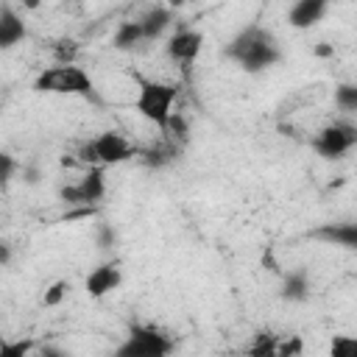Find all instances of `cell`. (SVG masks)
Instances as JSON below:
<instances>
[{
  "instance_id": "13",
  "label": "cell",
  "mask_w": 357,
  "mask_h": 357,
  "mask_svg": "<svg viewBox=\"0 0 357 357\" xmlns=\"http://www.w3.org/2000/svg\"><path fill=\"white\" fill-rule=\"evenodd\" d=\"M25 36H28L25 20H22L11 6H0V50L17 47Z\"/></svg>"
},
{
  "instance_id": "15",
  "label": "cell",
  "mask_w": 357,
  "mask_h": 357,
  "mask_svg": "<svg viewBox=\"0 0 357 357\" xmlns=\"http://www.w3.org/2000/svg\"><path fill=\"white\" fill-rule=\"evenodd\" d=\"M178 153H181V148H178V145H173V142L162 139L159 145L139 148V156H137V159H139L145 167H151V170H162V167L173 165V162L178 159Z\"/></svg>"
},
{
  "instance_id": "23",
  "label": "cell",
  "mask_w": 357,
  "mask_h": 357,
  "mask_svg": "<svg viewBox=\"0 0 357 357\" xmlns=\"http://www.w3.org/2000/svg\"><path fill=\"white\" fill-rule=\"evenodd\" d=\"M67 290H70V282H53L47 290H45V296H42V304L45 307H56V304H61V298L67 296Z\"/></svg>"
},
{
  "instance_id": "16",
  "label": "cell",
  "mask_w": 357,
  "mask_h": 357,
  "mask_svg": "<svg viewBox=\"0 0 357 357\" xmlns=\"http://www.w3.org/2000/svg\"><path fill=\"white\" fill-rule=\"evenodd\" d=\"M142 45H145V36H142V28L137 20H126L114 28V36H112L114 50H137Z\"/></svg>"
},
{
  "instance_id": "21",
  "label": "cell",
  "mask_w": 357,
  "mask_h": 357,
  "mask_svg": "<svg viewBox=\"0 0 357 357\" xmlns=\"http://www.w3.org/2000/svg\"><path fill=\"white\" fill-rule=\"evenodd\" d=\"M17 167H20V162H17L11 153L0 151V190H6V187L11 184V178H14Z\"/></svg>"
},
{
  "instance_id": "26",
  "label": "cell",
  "mask_w": 357,
  "mask_h": 357,
  "mask_svg": "<svg viewBox=\"0 0 357 357\" xmlns=\"http://www.w3.org/2000/svg\"><path fill=\"white\" fill-rule=\"evenodd\" d=\"M36 357H70V354L64 349H59V346H42Z\"/></svg>"
},
{
  "instance_id": "5",
  "label": "cell",
  "mask_w": 357,
  "mask_h": 357,
  "mask_svg": "<svg viewBox=\"0 0 357 357\" xmlns=\"http://www.w3.org/2000/svg\"><path fill=\"white\" fill-rule=\"evenodd\" d=\"M139 156V148L128 142L120 131H100L92 139H86L78 148V159L89 167H109V165H123L128 159Z\"/></svg>"
},
{
  "instance_id": "10",
  "label": "cell",
  "mask_w": 357,
  "mask_h": 357,
  "mask_svg": "<svg viewBox=\"0 0 357 357\" xmlns=\"http://www.w3.org/2000/svg\"><path fill=\"white\" fill-rule=\"evenodd\" d=\"M310 237L324 245H340L349 251L357 248V226L354 223H321L318 229L310 231Z\"/></svg>"
},
{
  "instance_id": "12",
  "label": "cell",
  "mask_w": 357,
  "mask_h": 357,
  "mask_svg": "<svg viewBox=\"0 0 357 357\" xmlns=\"http://www.w3.org/2000/svg\"><path fill=\"white\" fill-rule=\"evenodd\" d=\"M326 8H329L326 0H298V3L290 6L287 22L293 28H298V31H307V28H312V25H318L324 20Z\"/></svg>"
},
{
  "instance_id": "9",
  "label": "cell",
  "mask_w": 357,
  "mask_h": 357,
  "mask_svg": "<svg viewBox=\"0 0 357 357\" xmlns=\"http://www.w3.org/2000/svg\"><path fill=\"white\" fill-rule=\"evenodd\" d=\"M120 282H123L120 265H117V262H100L98 268L89 271L84 287H86V293H89L92 298H103V296L114 293V290L120 287Z\"/></svg>"
},
{
  "instance_id": "2",
  "label": "cell",
  "mask_w": 357,
  "mask_h": 357,
  "mask_svg": "<svg viewBox=\"0 0 357 357\" xmlns=\"http://www.w3.org/2000/svg\"><path fill=\"white\" fill-rule=\"evenodd\" d=\"M33 89L42 95H67V98H86L98 100L92 75L78 64H53L45 67L33 78Z\"/></svg>"
},
{
  "instance_id": "17",
  "label": "cell",
  "mask_w": 357,
  "mask_h": 357,
  "mask_svg": "<svg viewBox=\"0 0 357 357\" xmlns=\"http://www.w3.org/2000/svg\"><path fill=\"white\" fill-rule=\"evenodd\" d=\"M276 343H279V337L273 332H259L254 337V343H251V349H248L245 357H279Z\"/></svg>"
},
{
  "instance_id": "27",
  "label": "cell",
  "mask_w": 357,
  "mask_h": 357,
  "mask_svg": "<svg viewBox=\"0 0 357 357\" xmlns=\"http://www.w3.org/2000/svg\"><path fill=\"white\" fill-rule=\"evenodd\" d=\"M11 254H14L11 245H8L6 240H0V265H8V262H11Z\"/></svg>"
},
{
  "instance_id": "24",
  "label": "cell",
  "mask_w": 357,
  "mask_h": 357,
  "mask_svg": "<svg viewBox=\"0 0 357 357\" xmlns=\"http://www.w3.org/2000/svg\"><path fill=\"white\" fill-rule=\"evenodd\" d=\"M276 351H279V357H298V351H301V337H279V343H276Z\"/></svg>"
},
{
  "instance_id": "22",
  "label": "cell",
  "mask_w": 357,
  "mask_h": 357,
  "mask_svg": "<svg viewBox=\"0 0 357 357\" xmlns=\"http://www.w3.org/2000/svg\"><path fill=\"white\" fill-rule=\"evenodd\" d=\"M75 53H78V42H73V39H61V42H56V47H53L56 64H75V61H73Z\"/></svg>"
},
{
  "instance_id": "19",
  "label": "cell",
  "mask_w": 357,
  "mask_h": 357,
  "mask_svg": "<svg viewBox=\"0 0 357 357\" xmlns=\"http://www.w3.org/2000/svg\"><path fill=\"white\" fill-rule=\"evenodd\" d=\"M329 357H357V337L354 335H335L329 340Z\"/></svg>"
},
{
  "instance_id": "25",
  "label": "cell",
  "mask_w": 357,
  "mask_h": 357,
  "mask_svg": "<svg viewBox=\"0 0 357 357\" xmlns=\"http://www.w3.org/2000/svg\"><path fill=\"white\" fill-rule=\"evenodd\" d=\"M112 243H114V229L103 223V226L98 229V245H100V248H109Z\"/></svg>"
},
{
  "instance_id": "3",
  "label": "cell",
  "mask_w": 357,
  "mask_h": 357,
  "mask_svg": "<svg viewBox=\"0 0 357 357\" xmlns=\"http://www.w3.org/2000/svg\"><path fill=\"white\" fill-rule=\"evenodd\" d=\"M178 100V84H167V81H153V78H137V95H134V112L148 120L151 126H156L159 131H165L170 114H173V103Z\"/></svg>"
},
{
  "instance_id": "11",
  "label": "cell",
  "mask_w": 357,
  "mask_h": 357,
  "mask_svg": "<svg viewBox=\"0 0 357 357\" xmlns=\"http://www.w3.org/2000/svg\"><path fill=\"white\" fill-rule=\"evenodd\" d=\"M173 20H176L173 8L162 6V3L148 6V8H145V14H142V17H137V22H139V28H142V36H145V45H148V42H156V39H159L170 25H173Z\"/></svg>"
},
{
  "instance_id": "1",
  "label": "cell",
  "mask_w": 357,
  "mask_h": 357,
  "mask_svg": "<svg viewBox=\"0 0 357 357\" xmlns=\"http://www.w3.org/2000/svg\"><path fill=\"white\" fill-rule=\"evenodd\" d=\"M223 56L240 64L245 73H262L282 59V50H279L276 36L268 28L251 22L229 39V45L223 47Z\"/></svg>"
},
{
  "instance_id": "6",
  "label": "cell",
  "mask_w": 357,
  "mask_h": 357,
  "mask_svg": "<svg viewBox=\"0 0 357 357\" xmlns=\"http://www.w3.org/2000/svg\"><path fill=\"white\" fill-rule=\"evenodd\" d=\"M310 145L321 159H340L343 153H349L357 145V128L346 120H335V123L324 126L310 139Z\"/></svg>"
},
{
  "instance_id": "4",
  "label": "cell",
  "mask_w": 357,
  "mask_h": 357,
  "mask_svg": "<svg viewBox=\"0 0 357 357\" xmlns=\"http://www.w3.org/2000/svg\"><path fill=\"white\" fill-rule=\"evenodd\" d=\"M176 340L153 324H131L112 357H170Z\"/></svg>"
},
{
  "instance_id": "20",
  "label": "cell",
  "mask_w": 357,
  "mask_h": 357,
  "mask_svg": "<svg viewBox=\"0 0 357 357\" xmlns=\"http://www.w3.org/2000/svg\"><path fill=\"white\" fill-rule=\"evenodd\" d=\"M33 340L17 337V340H0V357H31Z\"/></svg>"
},
{
  "instance_id": "7",
  "label": "cell",
  "mask_w": 357,
  "mask_h": 357,
  "mask_svg": "<svg viewBox=\"0 0 357 357\" xmlns=\"http://www.w3.org/2000/svg\"><path fill=\"white\" fill-rule=\"evenodd\" d=\"M106 195V178H103V167H89L78 181L64 184L59 190V198L64 204H75V206H92Z\"/></svg>"
},
{
  "instance_id": "8",
  "label": "cell",
  "mask_w": 357,
  "mask_h": 357,
  "mask_svg": "<svg viewBox=\"0 0 357 357\" xmlns=\"http://www.w3.org/2000/svg\"><path fill=\"white\" fill-rule=\"evenodd\" d=\"M201 47H204V33H201L198 28H178V31L165 42L167 59H170L176 67H181L184 75H190V70H192V64H195Z\"/></svg>"
},
{
  "instance_id": "18",
  "label": "cell",
  "mask_w": 357,
  "mask_h": 357,
  "mask_svg": "<svg viewBox=\"0 0 357 357\" xmlns=\"http://www.w3.org/2000/svg\"><path fill=\"white\" fill-rule=\"evenodd\" d=\"M335 106L340 112H357V84H337L335 86Z\"/></svg>"
},
{
  "instance_id": "14",
  "label": "cell",
  "mask_w": 357,
  "mask_h": 357,
  "mask_svg": "<svg viewBox=\"0 0 357 357\" xmlns=\"http://www.w3.org/2000/svg\"><path fill=\"white\" fill-rule=\"evenodd\" d=\"M310 293H312V284H310V273L307 271H287L282 276V284H279L282 301L301 304V301L310 298Z\"/></svg>"
}]
</instances>
